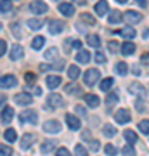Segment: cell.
Wrapping results in <instances>:
<instances>
[{
    "label": "cell",
    "mask_w": 149,
    "mask_h": 156,
    "mask_svg": "<svg viewBox=\"0 0 149 156\" xmlns=\"http://www.w3.org/2000/svg\"><path fill=\"white\" fill-rule=\"evenodd\" d=\"M99 76H101L99 69H87L85 75H83V82H85V85L92 87V85H95L99 82Z\"/></svg>",
    "instance_id": "obj_1"
},
{
    "label": "cell",
    "mask_w": 149,
    "mask_h": 156,
    "mask_svg": "<svg viewBox=\"0 0 149 156\" xmlns=\"http://www.w3.org/2000/svg\"><path fill=\"white\" fill-rule=\"evenodd\" d=\"M30 11L38 16V14H45V12L49 11V7H47V4L42 2V0H33V2L30 4Z\"/></svg>",
    "instance_id": "obj_2"
},
{
    "label": "cell",
    "mask_w": 149,
    "mask_h": 156,
    "mask_svg": "<svg viewBox=\"0 0 149 156\" xmlns=\"http://www.w3.org/2000/svg\"><path fill=\"white\" fill-rule=\"evenodd\" d=\"M19 120H21V123H37L38 122V115H37V111H33V109H26V111L21 113V116H19Z\"/></svg>",
    "instance_id": "obj_3"
},
{
    "label": "cell",
    "mask_w": 149,
    "mask_h": 156,
    "mask_svg": "<svg viewBox=\"0 0 149 156\" xmlns=\"http://www.w3.org/2000/svg\"><path fill=\"white\" fill-rule=\"evenodd\" d=\"M44 132L47 134H59L61 132V123L55 122V120H49L44 123Z\"/></svg>",
    "instance_id": "obj_4"
},
{
    "label": "cell",
    "mask_w": 149,
    "mask_h": 156,
    "mask_svg": "<svg viewBox=\"0 0 149 156\" xmlns=\"http://www.w3.org/2000/svg\"><path fill=\"white\" fill-rule=\"evenodd\" d=\"M14 102L19 104V106H30L31 102H33V97L26 92H21V94H16L14 95Z\"/></svg>",
    "instance_id": "obj_5"
},
{
    "label": "cell",
    "mask_w": 149,
    "mask_h": 156,
    "mask_svg": "<svg viewBox=\"0 0 149 156\" xmlns=\"http://www.w3.org/2000/svg\"><path fill=\"white\" fill-rule=\"evenodd\" d=\"M62 30H64V23L61 19H52L49 23V33L50 35H59Z\"/></svg>",
    "instance_id": "obj_6"
},
{
    "label": "cell",
    "mask_w": 149,
    "mask_h": 156,
    "mask_svg": "<svg viewBox=\"0 0 149 156\" xmlns=\"http://www.w3.org/2000/svg\"><path fill=\"white\" fill-rule=\"evenodd\" d=\"M16 83H17V78L14 75H4V76L0 78V87L2 89H11Z\"/></svg>",
    "instance_id": "obj_7"
},
{
    "label": "cell",
    "mask_w": 149,
    "mask_h": 156,
    "mask_svg": "<svg viewBox=\"0 0 149 156\" xmlns=\"http://www.w3.org/2000/svg\"><path fill=\"white\" fill-rule=\"evenodd\" d=\"M23 56H24V52H23V47H21V45H19V44L12 45V47H11V52H9V57H11L12 61H19Z\"/></svg>",
    "instance_id": "obj_8"
},
{
    "label": "cell",
    "mask_w": 149,
    "mask_h": 156,
    "mask_svg": "<svg viewBox=\"0 0 149 156\" xmlns=\"http://www.w3.org/2000/svg\"><path fill=\"white\" fill-rule=\"evenodd\" d=\"M59 12H61L62 16L71 17L75 14V5L73 4H68V2H62V4H59Z\"/></svg>",
    "instance_id": "obj_9"
},
{
    "label": "cell",
    "mask_w": 149,
    "mask_h": 156,
    "mask_svg": "<svg viewBox=\"0 0 149 156\" xmlns=\"http://www.w3.org/2000/svg\"><path fill=\"white\" fill-rule=\"evenodd\" d=\"M123 17H125V21H128L130 24H137V23L142 21V16H140L139 12H135V11H127Z\"/></svg>",
    "instance_id": "obj_10"
},
{
    "label": "cell",
    "mask_w": 149,
    "mask_h": 156,
    "mask_svg": "<svg viewBox=\"0 0 149 156\" xmlns=\"http://www.w3.org/2000/svg\"><path fill=\"white\" fill-rule=\"evenodd\" d=\"M115 120L118 123H128L130 122V111L128 109H118L115 113Z\"/></svg>",
    "instance_id": "obj_11"
},
{
    "label": "cell",
    "mask_w": 149,
    "mask_h": 156,
    "mask_svg": "<svg viewBox=\"0 0 149 156\" xmlns=\"http://www.w3.org/2000/svg\"><path fill=\"white\" fill-rule=\"evenodd\" d=\"M35 140H37V137H35L33 134H24L21 137V144L19 146H21V149H30Z\"/></svg>",
    "instance_id": "obj_12"
},
{
    "label": "cell",
    "mask_w": 149,
    "mask_h": 156,
    "mask_svg": "<svg viewBox=\"0 0 149 156\" xmlns=\"http://www.w3.org/2000/svg\"><path fill=\"white\" fill-rule=\"evenodd\" d=\"M66 123L69 130H80V125H82L78 116H75V115H66Z\"/></svg>",
    "instance_id": "obj_13"
},
{
    "label": "cell",
    "mask_w": 149,
    "mask_h": 156,
    "mask_svg": "<svg viewBox=\"0 0 149 156\" xmlns=\"http://www.w3.org/2000/svg\"><path fill=\"white\" fill-rule=\"evenodd\" d=\"M47 102H49L52 108H61L62 104H64V101H62V97L59 94H50L49 97H47Z\"/></svg>",
    "instance_id": "obj_14"
},
{
    "label": "cell",
    "mask_w": 149,
    "mask_h": 156,
    "mask_svg": "<svg viewBox=\"0 0 149 156\" xmlns=\"http://www.w3.org/2000/svg\"><path fill=\"white\" fill-rule=\"evenodd\" d=\"M61 82H62L61 76H57V75H50V76H47V80H45V83H47L49 89H55V87H59Z\"/></svg>",
    "instance_id": "obj_15"
},
{
    "label": "cell",
    "mask_w": 149,
    "mask_h": 156,
    "mask_svg": "<svg viewBox=\"0 0 149 156\" xmlns=\"http://www.w3.org/2000/svg\"><path fill=\"white\" fill-rule=\"evenodd\" d=\"M120 50H122L123 56H132L133 52H135V45L132 42H125V44L120 45Z\"/></svg>",
    "instance_id": "obj_16"
},
{
    "label": "cell",
    "mask_w": 149,
    "mask_h": 156,
    "mask_svg": "<svg viewBox=\"0 0 149 156\" xmlns=\"http://www.w3.org/2000/svg\"><path fill=\"white\" fill-rule=\"evenodd\" d=\"M12 118H14V109L12 108H4V111H2V123L7 125V123L12 122Z\"/></svg>",
    "instance_id": "obj_17"
},
{
    "label": "cell",
    "mask_w": 149,
    "mask_h": 156,
    "mask_svg": "<svg viewBox=\"0 0 149 156\" xmlns=\"http://www.w3.org/2000/svg\"><path fill=\"white\" fill-rule=\"evenodd\" d=\"M108 11H109V4H108L106 0H99V2L95 4V12H97L99 16H104Z\"/></svg>",
    "instance_id": "obj_18"
},
{
    "label": "cell",
    "mask_w": 149,
    "mask_h": 156,
    "mask_svg": "<svg viewBox=\"0 0 149 156\" xmlns=\"http://www.w3.org/2000/svg\"><path fill=\"white\" fill-rule=\"evenodd\" d=\"M85 102H87V106H90V108H97L99 102H101V99L94 94H87L85 95Z\"/></svg>",
    "instance_id": "obj_19"
},
{
    "label": "cell",
    "mask_w": 149,
    "mask_h": 156,
    "mask_svg": "<svg viewBox=\"0 0 149 156\" xmlns=\"http://www.w3.org/2000/svg\"><path fill=\"white\" fill-rule=\"evenodd\" d=\"M76 61L82 62V64H87L90 61V52L88 50H78L76 52Z\"/></svg>",
    "instance_id": "obj_20"
},
{
    "label": "cell",
    "mask_w": 149,
    "mask_h": 156,
    "mask_svg": "<svg viewBox=\"0 0 149 156\" xmlns=\"http://www.w3.org/2000/svg\"><path fill=\"white\" fill-rule=\"evenodd\" d=\"M130 92L139 95V97H144V95H146V89H144L140 83H132L130 85Z\"/></svg>",
    "instance_id": "obj_21"
},
{
    "label": "cell",
    "mask_w": 149,
    "mask_h": 156,
    "mask_svg": "<svg viewBox=\"0 0 149 156\" xmlns=\"http://www.w3.org/2000/svg\"><path fill=\"white\" fill-rule=\"evenodd\" d=\"M116 33L118 35H122L123 38H133V37H135V30L132 28V26H127V28H123L122 31H116Z\"/></svg>",
    "instance_id": "obj_22"
},
{
    "label": "cell",
    "mask_w": 149,
    "mask_h": 156,
    "mask_svg": "<svg viewBox=\"0 0 149 156\" xmlns=\"http://www.w3.org/2000/svg\"><path fill=\"white\" fill-rule=\"evenodd\" d=\"M80 75H82V71H80V68H78L76 64H73V66L68 68V76L71 78V80H76Z\"/></svg>",
    "instance_id": "obj_23"
},
{
    "label": "cell",
    "mask_w": 149,
    "mask_h": 156,
    "mask_svg": "<svg viewBox=\"0 0 149 156\" xmlns=\"http://www.w3.org/2000/svg\"><path fill=\"white\" fill-rule=\"evenodd\" d=\"M28 26L31 30H40L44 26V19H38V17H33V19H28Z\"/></svg>",
    "instance_id": "obj_24"
},
{
    "label": "cell",
    "mask_w": 149,
    "mask_h": 156,
    "mask_svg": "<svg viewBox=\"0 0 149 156\" xmlns=\"http://www.w3.org/2000/svg\"><path fill=\"white\" fill-rule=\"evenodd\" d=\"M54 147H55V142H54V140H44V144H42L40 151H42L44 154H47V153H50Z\"/></svg>",
    "instance_id": "obj_25"
},
{
    "label": "cell",
    "mask_w": 149,
    "mask_h": 156,
    "mask_svg": "<svg viewBox=\"0 0 149 156\" xmlns=\"http://www.w3.org/2000/svg\"><path fill=\"white\" fill-rule=\"evenodd\" d=\"M122 17H123V14L120 11H111L109 12V23H111V24L120 23V21H122Z\"/></svg>",
    "instance_id": "obj_26"
},
{
    "label": "cell",
    "mask_w": 149,
    "mask_h": 156,
    "mask_svg": "<svg viewBox=\"0 0 149 156\" xmlns=\"http://www.w3.org/2000/svg\"><path fill=\"white\" fill-rule=\"evenodd\" d=\"M44 44H45V38H44V37H35L33 42H31V47H33L35 50H40L42 47H44Z\"/></svg>",
    "instance_id": "obj_27"
},
{
    "label": "cell",
    "mask_w": 149,
    "mask_h": 156,
    "mask_svg": "<svg viewBox=\"0 0 149 156\" xmlns=\"http://www.w3.org/2000/svg\"><path fill=\"white\" fill-rule=\"evenodd\" d=\"M87 44L90 45V47H95V49H97V47L101 45V40H99L97 35H88L87 37Z\"/></svg>",
    "instance_id": "obj_28"
},
{
    "label": "cell",
    "mask_w": 149,
    "mask_h": 156,
    "mask_svg": "<svg viewBox=\"0 0 149 156\" xmlns=\"http://www.w3.org/2000/svg\"><path fill=\"white\" fill-rule=\"evenodd\" d=\"M116 102H118V94L116 92H109V94L106 95V104L108 106H115Z\"/></svg>",
    "instance_id": "obj_29"
},
{
    "label": "cell",
    "mask_w": 149,
    "mask_h": 156,
    "mask_svg": "<svg viewBox=\"0 0 149 156\" xmlns=\"http://www.w3.org/2000/svg\"><path fill=\"white\" fill-rule=\"evenodd\" d=\"M125 139H127L128 144H135L139 137H137V134H135V132H132V130H125Z\"/></svg>",
    "instance_id": "obj_30"
},
{
    "label": "cell",
    "mask_w": 149,
    "mask_h": 156,
    "mask_svg": "<svg viewBox=\"0 0 149 156\" xmlns=\"http://www.w3.org/2000/svg\"><path fill=\"white\" fill-rule=\"evenodd\" d=\"M12 9V2L11 0H0V12H9Z\"/></svg>",
    "instance_id": "obj_31"
},
{
    "label": "cell",
    "mask_w": 149,
    "mask_h": 156,
    "mask_svg": "<svg viewBox=\"0 0 149 156\" xmlns=\"http://www.w3.org/2000/svg\"><path fill=\"white\" fill-rule=\"evenodd\" d=\"M4 137H5V140H9V142H14V140L17 139V134H16V130H14V128H9V130H5Z\"/></svg>",
    "instance_id": "obj_32"
},
{
    "label": "cell",
    "mask_w": 149,
    "mask_h": 156,
    "mask_svg": "<svg viewBox=\"0 0 149 156\" xmlns=\"http://www.w3.org/2000/svg\"><path fill=\"white\" fill-rule=\"evenodd\" d=\"M11 30H12V35H14L16 38H21V37H23V31H21L19 23H12V24H11Z\"/></svg>",
    "instance_id": "obj_33"
},
{
    "label": "cell",
    "mask_w": 149,
    "mask_h": 156,
    "mask_svg": "<svg viewBox=\"0 0 149 156\" xmlns=\"http://www.w3.org/2000/svg\"><path fill=\"white\" fill-rule=\"evenodd\" d=\"M111 87H113V78H106V80L101 82V90H102V92H108Z\"/></svg>",
    "instance_id": "obj_34"
},
{
    "label": "cell",
    "mask_w": 149,
    "mask_h": 156,
    "mask_svg": "<svg viewBox=\"0 0 149 156\" xmlns=\"http://www.w3.org/2000/svg\"><path fill=\"white\" fill-rule=\"evenodd\" d=\"M102 132H104L106 137H115L116 135V128L113 127V125H106V127L102 128Z\"/></svg>",
    "instance_id": "obj_35"
},
{
    "label": "cell",
    "mask_w": 149,
    "mask_h": 156,
    "mask_svg": "<svg viewBox=\"0 0 149 156\" xmlns=\"http://www.w3.org/2000/svg\"><path fill=\"white\" fill-rule=\"evenodd\" d=\"M122 154L123 156H135V149H133V146L132 144H127L122 149Z\"/></svg>",
    "instance_id": "obj_36"
},
{
    "label": "cell",
    "mask_w": 149,
    "mask_h": 156,
    "mask_svg": "<svg viewBox=\"0 0 149 156\" xmlns=\"http://www.w3.org/2000/svg\"><path fill=\"white\" fill-rule=\"evenodd\" d=\"M0 156H12L11 146H7V144H0Z\"/></svg>",
    "instance_id": "obj_37"
},
{
    "label": "cell",
    "mask_w": 149,
    "mask_h": 156,
    "mask_svg": "<svg viewBox=\"0 0 149 156\" xmlns=\"http://www.w3.org/2000/svg\"><path fill=\"white\" fill-rule=\"evenodd\" d=\"M139 130H140L142 134L147 135L149 134V120H142V122L139 123Z\"/></svg>",
    "instance_id": "obj_38"
},
{
    "label": "cell",
    "mask_w": 149,
    "mask_h": 156,
    "mask_svg": "<svg viewBox=\"0 0 149 156\" xmlns=\"http://www.w3.org/2000/svg\"><path fill=\"white\" fill-rule=\"evenodd\" d=\"M104 151H106V154H108V156H116V154H118V149H116L113 144H106Z\"/></svg>",
    "instance_id": "obj_39"
},
{
    "label": "cell",
    "mask_w": 149,
    "mask_h": 156,
    "mask_svg": "<svg viewBox=\"0 0 149 156\" xmlns=\"http://www.w3.org/2000/svg\"><path fill=\"white\" fill-rule=\"evenodd\" d=\"M75 154L76 156H88V153H87V149H85L82 144H76L75 146Z\"/></svg>",
    "instance_id": "obj_40"
},
{
    "label": "cell",
    "mask_w": 149,
    "mask_h": 156,
    "mask_svg": "<svg viewBox=\"0 0 149 156\" xmlns=\"http://www.w3.org/2000/svg\"><path fill=\"white\" fill-rule=\"evenodd\" d=\"M45 59H55L57 57V49L55 47H52V49H49V50H45Z\"/></svg>",
    "instance_id": "obj_41"
},
{
    "label": "cell",
    "mask_w": 149,
    "mask_h": 156,
    "mask_svg": "<svg viewBox=\"0 0 149 156\" xmlns=\"http://www.w3.org/2000/svg\"><path fill=\"white\" fill-rule=\"evenodd\" d=\"M116 73H118V75H127V64L123 61L116 64Z\"/></svg>",
    "instance_id": "obj_42"
},
{
    "label": "cell",
    "mask_w": 149,
    "mask_h": 156,
    "mask_svg": "<svg viewBox=\"0 0 149 156\" xmlns=\"http://www.w3.org/2000/svg\"><path fill=\"white\" fill-rule=\"evenodd\" d=\"M24 80H26L28 83H35V82H37V75L31 73V71H28L26 75H24Z\"/></svg>",
    "instance_id": "obj_43"
},
{
    "label": "cell",
    "mask_w": 149,
    "mask_h": 156,
    "mask_svg": "<svg viewBox=\"0 0 149 156\" xmlns=\"http://www.w3.org/2000/svg\"><path fill=\"white\" fill-rule=\"evenodd\" d=\"M82 21L87 23V24H95V19L90 14H82Z\"/></svg>",
    "instance_id": "obj_44"
},
{
    "label": "cell",
    "mask_w": 149,
    "mask_h": 156,
    "mask_svg": "<svg viewBox=\"0 0 149 156\" xmlns=\"http://www.w3.org/2000/svg\"><path fill=\"white\" fill-rule=\"evenodd\" d=\"M55 156H71V153H69L66 147H59L57 153H55Z\"/></svg>",
    "instance_id": "obj_45"
},
{
    "label": "cell",
    "mask_w": 149,
    "mask_h": 156,
    "mask_svg": "<svg viewBox=\"0 0 149 156\" xmlns=\"http://www.w3.org/2000/svg\"><path fill=\"white\" fill-rule=\"evenodd\" d=\"M94 59H95V62H99V64L106 61V57H104V54H102V52H95V57H94Z\"/></svg>",
    "instance_id": "obj_46"
},
{
    "label": "cell",
    "mask_w": 149,
    "mask_h": 156,
    "mask_svg": "<svg viewBox=\"0 0 149 156\" xmlns=\"http://www.w3.org/2000/svg\"><path fill=\"white\" fill-rule=\"evenodd\" d=\"M135 108H137V111H144V101H142V97H139V99L135 101Z\"/></svg>",
    "instance_id": "obj_47"
},
{
    "label": "cell",
    "mask_w": 149,
    "mask_h": 156,
    "mask_svg": "<svg viewBox=\"0 0 149 156\" xmlns=\"http://www.w3.org/2000/svg\"><path fill=\"white\" fill-rule=\"evenodd\" d=\"M109 50L115 54V52H118V50H120V45L116 44V42H109Z\"/></svg>",
    "instance_id": "obj_48"
},
{
    "label": "cell",
    "mask_w": 149,
    "mask_h": 156,
    "mask_svg": "<svg viewBox=\"0 0 149 156\" xmlns=\"http://www.w3.org/2000/svg\"><path fill=\"white\" fill-rule=\"evenodd\" d=\"M99 147H101L99 140H90V149L94 151V153H95V151H99Z\"/></svg>",
    "instance_id": "obj_49"
},
{
    "label": "cell",
    "mask_w": 149,
    "mask_h": 156,
    "mask_svg": "<svg viewBox=\"0 0 149 156\" xmlns=\"http://www.w3.org/2000/svg\"><path fill=\"white\" fill-rule=\"evenodd\" d=\"M76 87L75 85H66V92L68 94H76V92H80V90H75Z\"/></svg>",
    "instance_id": "obj_50"
},
{
    "label": "cell",
    "mask_w": 149,
    "mask_h": 156,
    "mask_svg": "<svg viewBox=\"0 0 149 156\" xmlns=\"http://www.w3.org/2000/svg\"><path fill=\"white\" fill-rule=\"evenodd\" d=\"M5 49H7V44L4 42V40H0V56L5 54Z\"/></svg>",
    "instance_id": "obj_51"
},
{
    "label": "cell",
    "mask_w": 149,
    "mask_h": 156,
    "mask_svg": "<svg viewBox=\"0 0 149 156\" xmlns=\"http://www.w3.org/2000/svg\"><path fill=\"white\" fill-rule=\"evenodd\" d=\"M133 2H135V4H139L142 9H146V7H147V0H133Z\"/></svg>",
    "instance_id": "obj_52"
},
{
    "label": "cell",
    "mask_w": 149,
    "mask_h": 156,
    "mask_svg": "<svg viewBox=\"0 0 149 156\" xmlns=\"http://www.w3.org/2000/svg\"><path fill=\"white\" fill-rule=\"evenodd\" d=\"M62 66H64V62H62V61H57V62H55V64H52V66H50V68H54V69H61Z\"/></svg>",
    "instance_id": "obj_53"
},
{
    "label": "cell",
    "mask_w": 149,
    "mask_h": 156,
    "mask_svg": "<svg viewBox=\"0 0 149 156\" xmlns=\"http://www.w3.org/2000/svg\"><path fill=\"white\" fill-rule=\"evenodd\" d=\"M140 61H142V64H149V54H142Z\"/></svg>",
    "instance_id": "obj_54"
},
{
    "label": "cell",
    "mask_w": 149,
    "mask_h": 156,
    "mask_svg": "<svg viewBox=\"0 0 149 156\" xmlns=\"http://www.w3.org/2000/svg\"><path fill=\"white\" fill-rule=\"evenodd\" d=\"M75 109H76V113H78V115H82V116H85V108H82V106H76Z\"/></svg>",
    "instance_id": "obj_55"
},
{
    "label": "cell",
    "mask_w": 149,
    "mask_h": 156,
    "mask_svg": "<svg viewBox=\"0 0 149 156\" xmlns=\"http://www.w3.org/2000/svg\"><path fill=\"white\" fill-rule=\"evenodd\" d=\"M71 44H73V47H75V49H78V50H80V47H82V42H80V40H73Z\"/></svg>",
    "instance_id": "obj_56"
},
{
    "label": "cell",
    "mask_w": 149,
    "mask_h": 156,
    "mask_svg": "<svg viewBox=\"0 0 149 156\" xmlns=\"http://www.w3.org/2000/svg\"><path fill=\"white\" fill-rule=\"evenodd\" d=\"M33 94L35 95H42V89H40V87H33Z\"/></svg>",
    "instance_id": "obj_57"
},
{
    "label": "cell",
    "mask_w": 149,
    "mask_h": 156,
    "mask_svg": "<svg viewBox=\"0 0 149 156\" xmlns=\"http://www.w3.org/2000/svg\"><path fill=\"white\" fill-rule=\"evenodd\" d=\"M5 101H7V97L4 94H0V108L4 106V102H5Z\"/></svg>",
    "instance_id": "obj_58"
},
{
    "label": "cell",
    "mask_w": 149,
    "mask_h": 156,
    "mask_svg": "<svg viewBox=\"0 0 149 156\" xmlns=\"http://www.w3.org/2000/svg\"><path fill=\"white\" fill-rule=\"evenodd\" d=\"M73 2H75V4H80V5H85V4H87V0H73Z\"/></svg>",
    "instance_id": "obj_59"
},
{
    "label": "cell",
    "mask_w": 149,
    "mask_h": 156,
    "mask_svg": "<svg viewBox=\"0 0 149 156\" xmlns=\"http://www.w3.org/2000/svg\"><path fill=\"white\" fill-rule=\"evenodd\" d=\"M50 66H47V64H42V66H40V69H42V71H45V69H49Z\"/></svg>",
    "instance_id": "obj_60"
},
{
    "label": "cell",
    "mask_w": 149,
    "mask_h": 156,
    "mask_svg": "<svg viewBox=\"0 0 149 156\" xmlns=\"http://www.w3.org/2000/svg\"><path fill=\"white\" fill-rule=\"evenodd\" d=\"M116 2H118V4H125V2H127V0H116Z\"/></svg>",
    "instance_id": "obj_61"
}]
</instances>
